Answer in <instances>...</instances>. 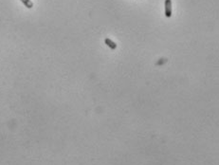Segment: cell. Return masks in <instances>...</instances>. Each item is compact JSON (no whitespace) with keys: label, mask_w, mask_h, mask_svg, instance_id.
Returning <instances> with one entry per match:
<instances>
[{"label":"cell","mask_w":219,"mask_h":165,"mask_svg":"<svg viewBox=\"0 0 219 165\" xmlns=\"http://www.w3.org/2000/svg\"><path fill=\"white\" fill-rule=\"evenodd\" d=\"M20 1L25 5V7H27L28 9H31L33 7V3L31 0H20Z\"/></svg>","instance_id":"obj_3"},{"label":"cell","mask_w":219,"mask_h":165,"mask_svg":"<svg viewBox=\"0 0 219 165\" xmlns=\"http://www.w3.org/2000/svg\"><path fill=\"white\" fill-rule=\"evenodd\" d=\"M164 6H165V11H164L165 16L169 18L172 16V1L171 0H165Z\"/></svg>","instance_id":"obj_1"},{"label":"cell","mask_w":219,"mask_h":165,"mask_svg":"<svg viewBox=\"0 0 219 165\" xmlns=\"http://www.w3.org/2000/svg\"><path fill=\"white\" fill-rule=\"evenodd\" d=\"M105 45L107 46V47L110 48L111 49H117V44H116L115 42H113L110 38H105Z\"/></svg>","instance_id":"obj_2"}]
</instances>
